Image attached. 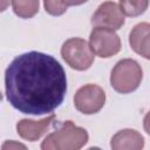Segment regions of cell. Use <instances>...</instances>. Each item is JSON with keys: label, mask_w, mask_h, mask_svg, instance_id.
Wrapping results in <instances>:
<instances>
[{"label": "cell", "mask_w": 150, "mask_h": 150, "mask_svg": "<svg viewBox=\"0 0 150 150\" xmlns=\"http://www.w3.org/2000/svg\"><path fill=\"white\" fill-rule=\"evenodd\" d=\"M67 93L66 71L49 54L28 52L16 56L5 71V94L22 114H52Z\"/></svg>", "instance_id": "cell-1"}, {"label": "cell", "mask_w": 150, "mask_h": 150, "mask_svg": "<svg viewBox=\"0 0 150 150\" xmlns=\"http://www.w3.org/2000/svg\"><path fill=\"white\" fill-rule=\"evenodd\" d=\"M110 146L112 150H141L144 137L135 129H123L111 137Z\"/></svg>", "instance_id": "cell-10"}, {"label": "cell", "mask_w": 150, "mask_h": 150, "mask_svg": "<svg viewBox=\"0 0 150 150\" xmlns=\"http://www.w3.org/2000/svg\"><path fill=\"white\" fill-rule=\"evenodd\" d=\"M54 120H55L54 114H50L49 116L40 121L22 118L16 123V132L21 138L30 142H35L47 132V130L49 129Z\"/></svg>", "instance_id": "cell-8"}, {"label": "cell", "mask_w": 150, "mask_h": 150, "mask_svg": "<svg viewBox=\"0 0 150 150\" xmlns=\"http://www.w3.org/2000/svg\"><path fill=\"white\" fill-rule=\"evenodd\" d=\"M67 6H79L82 5L84 2H87L88 0H62Z\"/></svg>", "instance_id": "cell-16"}, {"label": "cell", "mask_w": 150, "mask_h": 150, "mask_svg": "<svg viewBox=\"0 0 150 150\" xmlns=\"http://www.w3.org/2000/svg\"><path fill=\"white\" fill-rule=\"evenodd\" d=\"M11 2V0H2V6H1V11H5L7 5Z\"/></svg>", "instance_id": "cell-17"}, {"label": "cell", "mask_w": 150, "mask_h": 150, "mask_svg": "<svg viewBox=\"0 0 150 150\" xmlns=\"http://www.w3.org/2000/svg\"><path fill=\"white\" fill-rule=\"evenodd\" d=\"M120 7L127 16H139L143 14L149 6V0H118Z\"/></svg>", "instance_id": "cell-12"}, {"label": "cell", "mask_w": 150, "mask_h": 150, "mask_svg": "<svg viewBox=\"0 0 150 150\" xmlns=\"http://www.w3.org/2000/svg\"><path fill=\"white\" fill-rule=\"evenodd\" d=\"M143 79V70L139 63L132 59H122L112 68L110 84L120 94L135 91Z\"/></svg>", "instance_id": "cell-3"}, {"label": "cell", "mask_w": 150, "mask_h": 150, "mask_svg": "<svg viewBox=\"0 0 150 150\" xmlns=\"http://www.w3.org/2000/svg\"><path fill=\"white\" fill-rule=\"evenodd\" d=\"M15 15L22 19L33 18L39 12L40 0H12Z\"/></svg>", "instance_id": "cell-11"}, {"label": "cell", "mask_w": 150, "mask_h": 150, "mask_svg": "<svg viewBox=\"0 0 150 150\" xmlns=\"http://www.w3.org/2000/svg\"><path fill=\"white\" fill-rule=\"evenodd\" d=\"M13 149V148H22V149H26V146L23 144H20V143H14V142H6L4 145H2V149Z\"/></svg>", "instance_id": "cell-15"}, {"label": "cell", "mask_w": 150, "mask_h": 150, "mask_svg": "<svg viewBox=\"0 0 150 150\" xmlns=\"http://www.w3.org/2000/svg\"><path fill=\"white\" fill-rule=\"evenodd\" d=\"M143 128H144L145 132L148 135H150V110L145 114V116L143 118Z\"/></svg>", "instance_id": "cell-14"}, {"label": "cell", "mask_w": 150, "mask_h": 150, "mask_svg": "<svg viewBox=\"0 0 150 150\" xmlns=\"http://www.w3.org/2000/svg\"><path fill=\"white\" fill-rule=\"evenodd\" d=\"M61 56L66 63L75 70H87L94 62V52L90 45L81 38H70L61 47Z\"/></svg>", "instance_id": "cell-4"}, {"label": "cell", "mask_w": 150, "mask_h": 150, "mask_svg": "<svg viewBox=\"0 0 150 150\" xmlns=\"http://www.w3.org/2000/svg\"><path fill=\"white\" fill-rule=\"evenodd\" d=\"M105 103V93L104 90L93 83H88L82 86L74 96V105L75 108L84 114L93 115L98 112Z\"/></svg>", "instance_id": "cell-6"}, {"label": "cell", "mask_w": 150, "mask_h": 150, "mask_svg": "<svg viewBox=\"0 0 150 150\" xmlns=\"http://www.w3.org/2000/svg\"><path fill=\"white\" fill-rule=\"evenodd\" d=\"M125 18L120 5L114 1L102 2L91 16V25L95 27H104L112 30L120 29L124 25Z\"/></svg>", "instance_id": "cell-7"}, {"label": "cell", "mask_w": 150, "mask_h": 150, "mask_svg": "<svg viewBox=\"0 0 150 150\" xmlns=\"http://www.w3.org/2000/svg\"><path fill=\"white\" fill-rule=\"evenodd\" d=\"M43 6L46 12L53 16H60L68 9V6L62 0H43Z\"/></svg>", "instance_id": "cell-13"}, {"label": "cell", "mask_w": 150, "mask_h": 150, "mask_svg": "<svg viewBox=\"0 0 150 150\" xmlns=\"http://www.w3.org/2000/svg\"><path fill=\"white\" fill-rule=\"evenodd\" d=\"M129 45L131 49L142 57L150 60V23L139 22L129 34Z\"/></svg>", "instance_id": "cell-9"}, {"label": "cell", "mask_w": 150, "mask_h": 150, "mask_svg": "<svg viewBox=\"0 0 150 150\" xmlns=\"http://www.w3.org/2000/svg\"><path fill=\"white\" fill-rule=\"evenodd\" d=\"M89 45L94 54L102 59L111 57L121 50L120 36L115 30L104 27L93 28L89 36Z\"/></svg>", "instance_id": "cell-5"}, {"label": "cell", "mask_w": 150, "mask_h": 150, "mask_svg": "<svg viewBox=\"0 0 150 150\" xmlns=\"http://www.w3.org/2000/svg\"><path fill=\"white\" fill-rule=\"evenodd\" d=\"M89 135L84 128L77 127L73 121H64L50 132L41 143L42 150H79L87 144Z\"/></svg>", "instance_id": "cell-2"}]
</instances>
